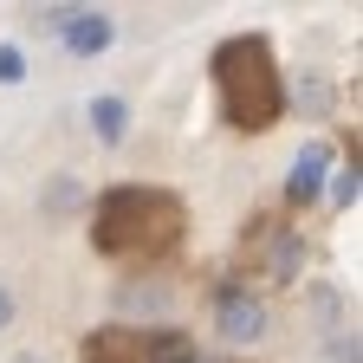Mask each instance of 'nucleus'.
<instances>
[{"instance_id":"9b49d317","label":"nucleus","mask_w":363,"mask_h":363,"mask_svg":"<svg viewBox=\"0 0 363 363\" xmlns=\"http://www.w3.org/2000/svg\"><path fill=\"white\" fill-rule=\"evenodd\" d=\"M72 13H78V7H39V26H45V33H65Z\"/></svg>"},{"instance_id":"7ed1b4c3","label":"nucleus","mask_w":363,"mask_h":363,"mask_svg":"<svg viewBox=\"0 0 363 363\" xmlns=\"http://www.w3.org/2000/svg\"><path fill=\"white\" fill-rule=\"evenodd\" d=\"M84 363H195V344L182 331H136V325H111L84 344Z\"/></svg>"},{"instance_id":"423d86ee","label":"nucleus","mask_w":363,"mask_h":363,"mask_svg":"<svg viewBox=\"0 0 363 363\" xmlns=\"http://www.w3.org/2000/svg\"><path fill=\"white\" fill-rule=\"evenodd\" d=\"M325 175H331V150H325V143H305L298 162H292V175H286V201H292V208H311L318 189H325Z\"/></svg>"},{"instance_id":"20e7f679","label":"nucleus","mask_w":363,"mask_h":363,"mask_svg":"<svg viewBox=\"0 0 363 363\" xmlns=\"http://www.w3.org/2000/svg\"><path fill=\"white\" fill-rule=\"evenodd\" d=\"M214 325H220L227 344H259L266 337V305L253 292H240V286H227L220 305H214Z\"/></svg>"},{"instance_id":"1a4fd4ad","label":"nucleus","mask_w":363,"mask_h":363,"mask_svg":"<svg viewBox=\"0 0 363 363\" xmlns=\"http://www.w3.org/2000/svg\"><path fill=\"white\" fill-rule=\"evenodd\" d=\"M357 189H363L357 169H331V208H357Z\"/></svg>"},{"instance_id":"f03ea898","label":"nucleus","mask_w":363,"mask_h":363,"mask_svg":"<svg viewBox=\"0 0 363 363\" xmlns=\"http://www.w3.org/2000/svg\"><path fill=\"white\" fill-rule=\"evenodd\" d=\"M175 227H182V208L175 195L162 189H111L98 195V220H91V240H98L104 253L117 259H156L169 240H175Z\"/></svg>"},{"instance_id":"ddd939ff","label":"nucleus","mask_w":363,"mask_h":363,"mask_svg":"<svg viewBox=\"0 0 363 363\" xmlns=\"http://www.w3.org/2000/svg\"><path fill=\"white\" fill-rule=\"evenodd\" d=\"M13 363H45V357H13Z\"/></svg>"},{"instance_id":"6e6552de","label":"nucleus","mask_w":363,"mask_h":363,"mask_svg":"<svg viewBox=\"0 0 363 363\" xmlns=\"http://www.w3.org/2000/svg\"><path fill=\"white\" fill-rule=\"evenodd\" d=\"M266 266H272V279H298V266H305V247H298V234H279V240H272Z\"/></svg>"},{"instance_id":"9d476101","label":"nucleus","mask_w":363,"mask_h":363,"mask_svg":"<svg viewBox=\"0 0 363 363\" xmlns=\"http://www.w3.org/2000/svg\"><path fill=\"white\" fill-rule=\"evenodd\" d=\"M26 78V52L20 45H0V84H20Z\"/></svg>"},{"instance_id":"39448f33","label":"nucleus","mask_w":363,"mask_h":363,"mask_svg":"<svg viewBox=\"0 0 363 363\" xmlns=\"http://www.w3.org/2000/svg\"><path fill=\"white\" fill-rule=\"evenodd\" d=\"M59 39H65V52H72V59H98L104 45L117 39V20H111V13H98V7H78V13L65 20V33H59Z\"/></svg>"},{"instance_id":"f8f14e48","label":"nucleus","mask_w":363,"mask_h":363,"mask_svg":"<svg viewBox=\"0 0 363 363\" xmlns=\"http://www.w3.org/2000/svg\"><path fill=\"white\" fill-rule=\"evenodd\" d=\"M7 325H13V292L0 286V331H7Z\"/></svg>"},{"instance_id":"f257e3e1","label":"nucleus","mask_w":363,"mask_h":363,"mask_svg":"<svg viewBox=\"0 0 363 363\" xmlns=\"http://www.w3.org/2000/svg\"><path fill=\"white\" fill-rule=\"evenodd\" d=\"M214 91H220V117L234 130H266L286 117V84L259 33H240L214 52Z\"/></svg>"},{"instance_id":"0eeeda50","label":"nucleus","mask_w":363,"mask_h":363,"mask_svg":"<svg viewBox=\"0 0 363 363\" xmlns=\"http://www.w3.org/2000/svg\"><path fill=\"white\" fill-rule=\"evenodd\" d=\"M123 130H130V104L123 98H91V136H98V143H123Z\"/></svg>"}]
</instances>
